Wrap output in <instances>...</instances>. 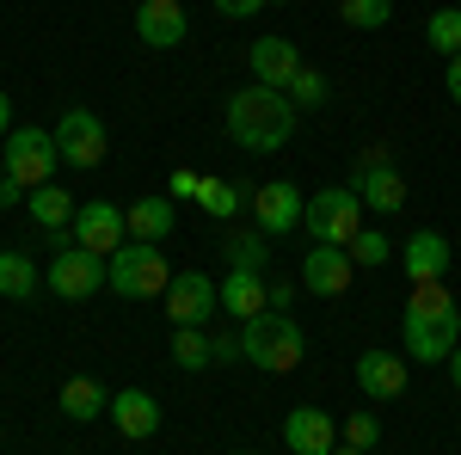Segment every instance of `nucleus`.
Wrapping results in <instances>:
<instances>
[{"mask_svg": "<svg viewBox=\"0 0 461 455\" xmlns=\"http://www.w3.org/2000/svg\"><path fill=\"white\" fill-rule=\"evenodd\" d=\"M295 117H302V111L289 105V93L252 80V86H240V93L228 99V141L247 148V154H277V148H289V136H295Z\"/></svg>", "mask_w": 461, "mask_h": 455, "instance_id": "nucleus-1", "label": "nucleus"}, {"mask_svg": "<svg viewBox=\"0 0 461 455\" xmlns=\"http://www.w3.org/2000/svg\"><path fill=\"white\" fill-rule=\"evenodd\" d=\"M400 332H406L412 363H449V350L461 345V308L449 296V283H412Z\"/></svg>", "mask_w": 461, "mask_h": 455, "instance_id": "nucleus-2", "label": "nucleus"}, {"mask_svg": "<svg viewBox=\"0 0 461 455\" xmlns=\"http://www.w3.org/2000/svg\"><path fill=\"white\" fill-rule=\"evenodd\" d=\"M240 357H247L252 369H265V376H289L308 357V332L295 326V314L265 308V314L240 320Z\"/></svg>", "mask_w": 461, "mask_h": 455, "instance_id": "nucleus-3", "label": "nucleus"}, {"mask_svg": "<svg viewBox=\"0 0 461 455\" xmlns=\"http://www.w3.org/2000/svg\"><path fill=\"white\" fill-rule=\"evenodd\" d=\"M167 283H173L167 252L148 241H123L105 259V289H117L123 302H154V296H167Z\"/></svg>", "mask_w": 461, "mask_h": 455, "instance_id": "nucleus-4", "label": "nucleus"}, {"mask_svg": "<svg viewBox=\"0 0 461 455\" xmlns=\"http://www.w3.org/2000/svg\"><path fill=\"white\" fill-rule=\"evenodd\" d=\"M0 154H6V178H19L25 191L50 185V178H56V167H62L56 130H32V123H19L13 136L0 141Z\"/></svg>", "mask_w": 461, "mask_h": 455, "instance_id": "nucleus-5", "label": "nucleus"}, {"mask_svg": "<svg viewBox=\"0 0 461 455\" xmlns=\"http://www.w3.org/2000/svg\"><path fill=\"white\" fill-rule=\"evenodd\" d=\"M302 228L326 246H351V234L363 228V197H357L351 185H326L308 197V210H302Z\"/></svg>", "mask_w": 461, "mask_h": 455, "instance_id": "nucleus-6", "label": "nucleus"}, {"mask_svg": "<svg viewBox=\"0 0 461 455\" xmlns=\"http://www.w3.org/2000/svg\"><path fill=\"white\" fill-rule=\"evenodd\" d=\"M167 314H173V326H210L221 314V278H210V271H173Z\"/></svg>", "mask_w": 461, "mask_h": 455, "instance_id": "nucleus-7", "label": "nucleus"}, {"mask_svg": "<svg viewBox=\"0 0 461 455\" xmlns=\"http://www.w3.org/2000/svg\"><path fill=\"white\" fill-rule=\"evenodd\" d=\"M43 289L62 296V302H86V296L105 289V259L86 252V246H68V252H56V265L43 271Z\"/></svg>", "mask_w": 461, "mask_h": 455, "instance_id": "nucleus-8", "label": "nucleus"}, {"mask_svg": "<svg viewBox=\"0 0 461 455\" xmlns=\"http://www.w3.org/2000/svg\"><path fill=\"white\" fill-rule=\"evenodd\" d=\"M56 148H62V160L80 167V173H86V167H99V160H105V148H111L99 111L68 105V111H62V123H56Z\"/></svg>", "mask_w": 461, "mask_h": 455, "instance_id": "nucleus-9", "label": "nucleus"}, {"mask_svg": "<svg viewBox=\"0 0 461 455\" xmlns=\"http://www.w3.org/2000/svg\"><path fill=\"white\" fill-rule=\"evenodd\" d=\"M247 204H252V222H258V234H265V241H284V234H295V228H302V210H308V197H302L289 178L258 185Z\"/></svg>", "mask_w": 461, "mask_h": 455, "instance_id": "nucleus-10", "label": "nucleus"}, {"mask_svg": "<svg viewBox=\"0 0 461 455\" xmlns=\"http://www.w3.org/2000/svg\"><path fill=\"white\" fill-rule=\"evenodd\" d=\"M74 246H86V252H99V259H111L117 246L130 241V215L117 210V204H105V197H93V204H80L74 210Z\"/></svg>", "mask_w": 461, "mask_h": 455, "instance_id": "nucleus-11", "label": "nucleus"}, {"mask_svg": "<svg viewBox=\"0 0 461 455\" xmlns=\"http://www.w3.org/2000/svg\"><path fill=\"white\" fill-rule=\"evenodd\" d=\"M351 278H357V265L345 246H326V241L308 246V259H302V296H345Z\"/></svg>", "mask_w": 461, "mask_h": 455, "instance_id": "nucleus-12", "label": "nucleus"}, {"mask_svg": "<svg viewBox=\"0 0 461 455\" xmlns=\"http://www.w3.org/2000/svg\"><path fill=\"white\" fill-rule=\"evenodd\" d=\"M284 443L289 455H332L339 450V419H326L320 406H295L284 419Z\"/></svg>", "mask_w": 461, "mask_h": 455, "instance_id": "nucleus-13", "label": "nucleus"}, {"mask_svg": "<svg viewBox=\"0 0 461 455\" xmlns=\"http://www.w3.org/2000/svg\"><path fill=\"white\" fill-rule=\"evenodd\" d=\"M185 0H142L136 6V37H142L148 50H178L185 43Z\"/></svg>", "mask_w": 461, "mask_h": 455, "instance_id": "nucleus-14", "label": "nucleus"}, {"mask_svg": "<svg viewBox=\"0 0 461 455\" xmlns=\"http://www.w3.org/2000/svg\"><path fill=\"white\" fill-rule=\"evenodd\" d=\"M406 357H393V350H363L357 357V387H363V400H400L406 394Z\"/></svg>", "mask_w": 461, "mask_h": 455, "instance_id": "nucleus-15", "label": "nucleus"}, {"mask_svg": "<svg viewBox=\"0 0 461 455\" xmlns=\"http://www.w3.org/2000/svg\"><path fill=\"white\" fill-rule=\"evenodd\" d=\"M247 68H252L258 86H277V93H284L289 80L302 74V56H295V43H289V37H258V43L247 50Z\"/></svg>", "mask_w": 461, "mask_h": 455, "instance_id": "nucleus-16", "label": "nucleus"}, {"mask_svg": "<svg viewBox=\"0 0 461 455\" xmlns=\"http://www.w3.org/2000/svg\"><path fill=\"white\" fill-rule=\"evenodd\" d=\"M351 191L363 197V210H375V215H400L406 210V178H400L393 160H382V167H357Z\"/></svg>", "mask_w": 461, "mask_h": 455, "instance_id": "nucleus-17", "label": "nucleus"}, {"mask_svg": "<svg viewBox=\"0 0 461 455\" xmlns=\"http://www.w3.org/2000/svg\"><path fill=\"white\" fill-rule=\"evenodd\" d=\"M449 259H456V252H449V241H443L437 228H419L412 241L400 246V265H406L412 283H443L449 278Z\"/></svg>", "mask_w": 461, "mask_h": 455, "instance_id": "nucleus-18", "label": "nucleus"}, {"mask_svg": "<svg viewBox=\"0 0 461 455\" xmlns=\"http://www.w3.org/2000/svg\"><path fill=\"white\" fill-rule=\"evenodd\" d=\"M271 308V278L265 271H228L221 278V314L228 320H252Z\"/></svg>", "mask_w": 461, "mask_h": 455, "instance_id": "nucleus-19", "label": "nucleus"}, {"mask_svg": "<svg viewBox=\"0 0 461 455\" xmlns=\"http://www.w3.org/2000/svg\"><path fill=\"white\" fill-rule=\"evenodd\" d=\"M111 419H117V431H123L130 443H142V437H154V431H160V400H154V394H142V387H117Z\"/></svg>", "mask_w": 461, "mask_h": 455, "instance_id": "nucleus-20", "label": "nucleus"}, {"mask_svg": "<svg viewBox=\"0 0 461 455\" xmlns=\"http://www.w3.org/2000/svg\"><path fill=\"white\" fill-rule=\"evenodd\" d=\"M123 215H130V241H148V246H160V241L178 228L173 197H136Z\"/></svg>", "mask_w": 461, "mask_h": 455, "instance_id": "nucleus-21", "label": "nucleus"}, {"mask_svg": "<svg viewBox=\"0 0 461 455\" xmlns=\"http://www.w3.org/2000/svg\"><path fill=\"white\" fill-rule=\"evenodd\" d=\"M56 400H62V413H68V419H80V424H93V419H105V413H111V394L93 382V376H68Z\"/></svg>", "mask_w": 461, "mask_h": 455, "instance_id": "nucleus-22", "label": "nucleus"}, {"mask_svg": "<svg viewBox=\"0 0 461 455\" xmlns=\"http://www.w3.org/2000/svg\"><path fill=\"white\" fill-rule=\"evenodd\" d=\"M25 210H32V222L43 228V234H50V228H74V210H80V204H74L68 191L50 178V185H37L32 197H25Z\"/></svg>", "mask_w": 461, "mask_h": 455, "instance_id": "nucleus-23", "label": "nucleus"}, {"mask_svg": "<svg viewBox=\"0 0 461 455\" xmlns=\"http://www.w3.org/2000/svg\"><path fill=\"white\" fill-rule=\"evenodd\" d=\"M37 283H43V271H37L25 252H0V296H6V302L37 296Z\"/></svg>", "mask_w": 461, "mask_h": 455, "instance_id": "nucleus-24", "label": "nucleus"}, {"mask_svg": "<svg viewBox=\"0 0 461 455\" xmlns=\"http://www.w3.org/2000/svg\"><path fill=\"white\" fill-rule=\"evenodd\" d=\"M173 363H178V369H215L210 326H178V332H173Z\"/></svg>", "mask_w": 461, "mask_h": 455, "instance_id": "nucleus-25", "label": "nucleus"}, {"mask_svg": "<svg viewBox=\"0 0 461 455\" xmlns=\"http://www.w3.org/2000/svg\"><path fill=\"white\" fill-rule=\"evenodd\" d=\"M265 259H271V241H265L258 228L228 234V271H265Z\"/></svg>", "mask_w": 461, "mask_h": 455, "instance_id": "nucleus-26", "label": "nucleus"}, {"mask_svg": "<svg viewBox=\"0 0 461 455\" xmlns=\"http://www.w3.org/2000/svg\"><path fill=\"white\" fill-rule=\"evenodd\" d=\"M425 43L449 62V56H461V6H437L425 25Z\"/></svg>", "mask_w": 461, "mask_h": 455, "instance_id": "nucleus-27", "label": "nucleus"}, {"mask_svg": "<svg viewBox=\"0 0 461 455\" xmlns=\"http://www.w3.org/2000/svg\"><path fill=\"white\" fill-rule=\"evenodd\" d=\"M345 252H351V265H357V271H375V265H388V252H393V246H388V234H382V228H357Z\"/></svg>", "mask_w": 461, "mask_h": 455, "instance_id": "nucleus-28", "label": "nucleus"}, {"mask_svg": "<svg viewBox=\"0 0 461 455\" xmlns=\"http://www.w3.org/2000/svg\"><path fill=\"white\" fill-rule=\"evenodd\" d=\"M339 19L357 25V32H382L393 19V0H339Z\"/></svg>", "mask_w": 461, "mask_h": 455, "instance_id": "nucleus-29", "label": "nucleus"}, {"mask_svg": "<svg viewBox=\"0 0 461 455\" xmlns=\"http://www.w3.org/2000/svg\"><path fill=\"white\" fill-rule=\"evenodd\" d=\"M197 204H203V215H215V222H228V215L240 210L247 197H240V185H228V178H203V191H197Z\"/></svg>", "mask_w": 461, "mask_h": 455, "instance_id": "nucleus-30", "label": "nucleus"}, {"mask_svg": "<svg viewBox=\"0 0 461 455\" xmlns=\"http://www.w3.org/2000/svg\"><path fill=\"white\" fill-rule=\"evenodd\" d=\"M284 93H289V105H295V111H320L332 86H326V74H320V68H302V74L284 86Z\"/></svg>", "mask_w": 461, "mask_h": 455, "instance_id": "nucleus-31", "label": "nucleus"}, {"mask_svg": "<svg viewBox=\"0 0 461 455\" xmlns=\"http://www.w3.org/2000/svg\"><path fill=\"white\" fill-rule=\"evenodd\" d=\"M375 437H382V419H369V413L339 419V443H351V450H375Z\"/></svg>", "mask_w": 461, "mask_h": 455, "instance_id": "nucleus-32", "label": "nucleus"}, {"mask_svg": "<svg viewBox=\"0 0 461 455\" xmlns=\"http://www.w3.org/2000/svg\"><path fill=\"white\" fill-rule=\"evenodd\" d=\"M271 0H215V13L221 19H252V13H265Z\"/></svg>", "mask_w": 461, "mask_h": 455, "instance_id": "nucleus-33", "label": "nucleus"}, {"mask_svg": "<svg viewBox=\"0 0 461 455\" xmlns=\"http://www.w3.org/2000/svg\"><path fill=\"white\" fill-rule=\"evenodd\" d=\"M210 350H215V363H234V357H240V326H234V332H215Z\"/></svg>", "mask_w": 461, "mask_h": 455, "instance_id": "nucleus-34", "label": "nucleus"}, {"mask_svg": "<svg viewBox=\"0 0 461 455\" xmlns=\"http://www.w3.org/2000/svg\"><path fill=\"white\" fill-rule=\"evenodd\" d=\"M295 296H302V283L271 278V308H277V314H289V308H295Z\"/></svg>", "mask_w": 461, "mask_h": 455, "instance_id": "nucleus-35", "label": "nucleus"}, {"mask_svg": "<svg viewBox=\"0 0 461 455\" xmlns=\"http://www.w3.org/2000/svg\"><path fill=\"white\" fill-rule=\"evenodd\" d=\"M197 191H203V173L178 167V173H173V197H197Z\"/></svg>", "mask_w": 461, "mask_h": 455, "instance_id": "nucleus-36", "label": "nucleus"}, {"mask_svg": "<svg viewBox=\"0 0 461 455\" xmlns=\"http://www.w3.org/2000/svg\"><path fill=\"white\" fill-rule=\"evenodd\" d=\"M19 197H32L19 178H0V210H19Z\"/></svg>", "mask_w": 461, "mask_h": 455, "instance_id": "nucleus-37", "label": "nucleus"}, {"mask_svg": "<svg viewBox=\"0 0 461 455\" xmlns=\"http://www.w3.org/2000/svg\"><path fill=\"white\" fill-rule=\"evenodd\" d=\"M443 86H449V99L461 105V56H449V68H443Z\"/></svg>", "mask_w": 461, "mask_h": 455, "instance_id": "nucleus-38", "label": "nucleus"}, {"mask_svg": "<svg viewBox=\"0 0 461 455\" xmlns=\"http://www.w3.org/2000/svg\"><path fill=\"white\" fill-rule=\"evenodd\" d=\"M13 136V99H6V86H0V141Z\"/></svg>", "mask_w": 461, "mask_h": 455, "instance_id": "nucleus-39", "label": "nucleus"}, {"mask_svg": "<svg viewBox=\"0 0 461 455\" xmlns=\"http://www.w3.org/2000/svg\"><path fill=\"white\" fill-rule=\"evenodd\" d=\"M449 369H456V387H461V345L449 350Z\"/></svg>", "mask_w": 461, "mask_h": 455, "instance_id": "nucleus-40", "label": "nucleus"}, {"mask_svg": "<svg viewBox=\"0 0 461 455\" xmlns=\"http://www.w3.org/2000/svg\"><path fill=\"white\" fill-rule=\"evenodd\" d=\"M332 455H369V450H351V443H339V450H332Z\"/></svg>", "mask_w": 461, "mask_h": 455, "instance_id": "nucleus-41", "label": "nucleus"}, {"mask_svg": "<svg viewBox=\"0 0 461 455\" xmlns=\"http://www.w3.org/2000/svg\"><path fill=\"white\" fill-rule=\"evenodd\" d=\"M0 178H6V154H0Z\"/></svg>", "mask_w": 461, "mask_h": 455, "instance_id": "nucleus-42", "label": "nucleus"}, {"mask_svg": "<svg viewBox=\"0 0 461 455\" xmlns=\"http://www.w3.org/2000/svg\"><path fill=\"white\" fill-rule=\"evenodd\" d=\"M234 455H252V450H234Z\"/></svg>", "mask_w": 461, "mask_h": 455, "instance_id": "nucleus-43", "label": "nucleus"}]
</instances>
